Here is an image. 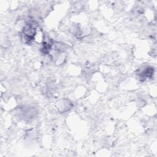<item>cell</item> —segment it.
I'll use <instances>...</instances> for the list:
<instances>
[{"mask_svg": "<svg viewBox=\"0 0 157 157\" xmlns=\"http://www.w3.org/2000/svg\"><path fill=\"white\" fill-rule=\"evenodd\" d=\"M36 31V27L34 22H29L26 23L23 30V34L26 42H30L34 39Z\"/></svg>", "mask_w": 157, "mask_h": 157, "instance_id": "1", "label": "cell"}, {"mask_svg": "<svg viewBox=\"0 0 157 157\" xmlns=\"http://www.w3.org/2000/svg\"><path fill=\"white\" fill-rule=\"evenodd\" d=\"M140 74H142V75L143 78H150L153 74V69L151 67H148Z\"/></svg>", "mask_w": 157, "mask_h": 157, "instance_id": "2", "label": "cell"}]
</instances>
